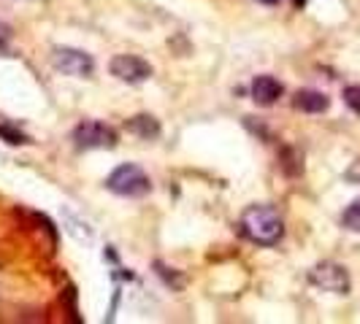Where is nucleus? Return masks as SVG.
I'll list each match as a JSON object with an SVG mask.
<instances>
[{
	"mask_svg": "<svg viewBox=\"0 0 360 324\" xmlns=\"http://www.w3.org/2000/svg\"><path fill=\"white\" fill-rule=\"evenodd\" d=\"M76 149H114L117 146V130L103 122H82L73 130Z\"/></svg>",
	"mask_w": 360,
	"mask_h": 324,
	"instance_id": "nucleus-5",
	"label": "nucleus"
},
{
	"mask_svg": "<svg viewBox=\"0 0 360 324\" xmlns=\"http://www.w3.org/2000/svg\"><path fill=\"white\" fill-rule=\"evenodd\" d=\"M106 187L108 192H114L120 198H144L152 189V181L139 165H120L106 179Z\"/></svg>",
	"mask_w": 360,
	"mask_h": 324,
	"instance_id": "nucleus-2",
	"label": "nucleus"
},
{
	"mask_svg": "<svg viewBox=\"0 0 360 324\" xmlns=\"http://www.w3.org/2000/svg\"><path fill=\"white\" fill-rule=\"evenodd\" d=\"M342 222L347 230H355V233H360V200L358 203H352L347 211L342 214Z\"/></svg>",
	"mask_w": 360,
	"mask_h": 324,
	"instance_id": "nucleus-10",
	"label": "nucleus"
},
{
	"mask_svg": "<svg viewBox=\"0 0 360 324\" xmlns=\"http://www.w3.org/2000/svg\"><path fill=\"white\" fill-rule=\"evenodd\" d=\"M260 3H269V6H274V3H279V0H260Z\"/></svg>",
	"mask_w": 360,
	"mask_h": 324,
	"instance_id": "nucleus-13",
	"label": "nucleus"
},
{
	"mask_svg": "<svg viewBox=\"0 0 360 324\" xmlns=\"http://www.w3.org/2000/svg\"><path fill=\"white\" fill-rule=\"evenodd\" d=\"M292 106L298 108V111H307V114H323V111H328L330 100H328V95L317 90H301L295 92Z\"/></svg>",
	"mask_w": 360,
	"mask_h": 324,
	"instance_id": "nucleus-8",
	"label": "nucleus"
},
{
	"mask_svg": "<svg viewBox=\"0 0 360 324\" xmlns=\"http://www.w3.org/2000/svg\"><path fill=\"white\" fill-rule=\"evenodd\" d=\"M344 103L360 116V84H352V87L344 90Z\"/></svg>",
	"mask_w": 360,
	"mask_h": 324,
	"instance_id": "nucleus-11",
	"label": "nucleus"
},
{
	"mask_svg": "<svg viewBox=\"0 0 360 324\" xmlns=\"http://www.w3.org/2000/svg\"><path fill=\"white\" fill-rule=\"evenodd\" d=\"M0 135H3V138H6V141H8V144H25V141H27V138H25V135H22V133H17V130H11V127H0Z\"/></svg>",
	"mask_w": 360,
	"mask_h": 324,
	"instance_id": "nucleus-12",
	"label": "nucleus"
},
{
	"mask_svg": "<svg viewBox=\"0 0 360 324\" xmlns=\"http://www.w3.org/2000/svg\"><path fill=\"white\" fill-rule=\"evenodd\" d=\"M309 281L323 292H333V295H347L349 292V273L344 265L336 262H320L309 270Z\"/></svg>",
	"mask_w": 360,
	"mask_h": 324,
	"instance_id": "nucleus-4",
	"label": "nucleus"
},
{
	"mask_svg": "<svg viewBox=\"0 0 360 324\" xmlns=\"http://www.w3.org/2000/svg\"><path fill=\"white\" fill-rule=\"evenodd\" d=\"M285 87L274 76H257L252 81V100L257 106H274L282 97Z\"/></svg>",
	"mask_w": 360,
	"mask_h": 324,
	"instance_id": "nucleus-7",
	"label": "nucleus"
},
{
	"mask_svg": "<svg viewBox=\"0 0 360 324\" xmlns=\"http://www.w3.org/2000/svg\"><path fill=\"white\" fill-rule=\"evenodd\" d=\"M108 71H111L114 79H120V81L144 84L146 79L152 76V65L146 60H141V57H136V54H117V57H111Z\"/></svg>",
	"mask_w": 360,
	"mask_h": 324,
	"instance_id": "nucleus-6",
	"label": "nucleus"
},
{
	"mask_svg": "<svg viewBox=\"0 0 360 324\" xmlns=\"http://www.w3.org/2000/svg\"><path fill=\"white\" fill-rule=\"evenodd\" d=\"M238 227L257 246H276L285 235V222L271 205H250L238 219Z\"/></svg>",
	"mask_w": 360,
	"mask_h": 324,
	"instance_id": "nucleus-1",
	"label": "nucleus"
},
{
	"mask_svg": "<svg viewBox=\"0 0 360 324\" xmlns=\"http://www.w3.org/2000/svg\"><path fill=\"white\" fill-rule=\"evenodd\" d=\"M127 130H130L133 135L144 138V141H152V138L160 135V122H158L155 116H149V114H139V116H133V119L127 122Z\"/></svg>",
	"mask_w": 360,
	"mask_h": 324,
	"instance_id": "nucleus-9",
	"label": "nucleus"
},
{
	"mask_svg": "<svg viewBox=\"0 0 360 324\" xmlns=\"http://www.w3.org/2000/svg\"><path fill=\"white\" fill-rule=\"evenodd\" d=\"M52 65L65 76L73 79H87L95 71V62L87 52L82 49H71V46H57L52 49Z\"/></svg>",
	"mask_w": 360,
	"mask_h": 324,
	"instance_id": "nucleus-3",
	"label": "nucleus"
}]
</instances>
